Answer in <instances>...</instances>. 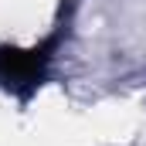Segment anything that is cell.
Segmentation results:
<instances>
[{"label":"cell","mask_w":146,"mask_h":146,"mask_svg":"<svg viewBox=\"0 0 146 146\" xmlns=\"http://www.w3.org/2000/svg\"><path fill=\"white\" fill-rule=\"evenodd\" d=\"M54 48H58V34H51L37 48H7V44H0V85L7 92L21 95V99H27L44 82L48 65L54 58Z\"/></svg>","instance_id":"1"}]
</instances>
